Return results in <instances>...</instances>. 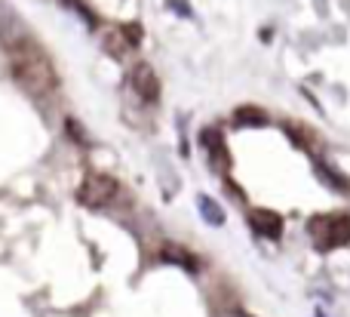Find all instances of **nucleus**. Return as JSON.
Returning <instances> with one entry per match:
<instances>
[{
	"label": "nucleus",
	"mask_w": 350,
	"mask_h": 317,
	"mask_svg": "<svg viewBox=\"0 0 350 317\" xmlns=\"http://www.w3.org/2000/svg\"><path fill=\"white\" fill-rule=\"evenodd\" d=\"M234 123L237 127H265L267 114L261 108H255V105H240V108L234 111Z\"/></svg>",
	"instance_id": "nucleus-7"
},
{
	"label": "nucleus",
	"mask_w": 350,
	"mask_h": 317,
	"mask_svg": "<svg viewBox=\"0 0 350 317\" xmlns=\"http://www.w3.org/2000/svg\"><path fill=\"white\" fill-rule=\"evenodd\" d=\"M12 55V77L18 80L25 92H31L34 99H49L59 90V74H55L49 55L40 49V43L34 37H22L18 43L10 47Z\"/></svg>",
	"instance_id": "nucleus-1"
},
{
	"label": "nucleus",
	"mask_w": 350,
	"mask_h": 317,
	"mask_svg": "<svg viewBox=\"0 0 350 317\" xmlns=\"http://www.w3.org/2000/svg\"><path fill=\"white\" fill-rule=\"evenodd\" d=\"M197 207H200V213H203V219L209 222V225H224V210L218 207L212 197L200 194V197H197Z\"/></svg>",
	"instance_id": "nucleus-8"
},
{
	"label": "nucleus",
	"mask_w": 350,
	"mask_h": 317,
	"mask_svg": "<svg viewBox=\"0 0 350 317\" xmlns=\"http://www.w3.org/2000/svg\"><path fill=\"white\" fill-rule=\"evenodd\" d=\"M249 222H252V228L261 234V238L277 240L280 234H283V219H280L273 210H255V213L249 216Z\"/></svg>",
	"instance_id": "nucleus-5"
},
{
	"label": "nucleus",
	"mask_w": 350,
	"mask_h": 317,
	"mask_svg": "<svg viewBox=\"0 0 350 317\" xmlns=\"http://www.w3.org/2000/svg\"><path fill=\"white\" fill-rule=\"evenodd\" d=\"M310 234L320 240V246H345L350 240V216L329 213L310 222Z\"/></svg>",
	"instance_id": "nucleus-3"
},
{
	"label": "nucleus",
	"mask_w": 350,
	"mask_h": 317,
	"mask_svg": "<svg viewBox=\"0 0 350 317\" xmlns=\"http://www.w3.org/2000/svg\"><path fill=\"white\" fill-rule=\"evenodd\" d=\"M117 191H120V185H117L114 176H105V173H90V176L80 182V188H77V201L83 203V207L102 210V207H108V203L114 201Z\"/></svg>",
	"instance_id": "nucleus-2"
},
{
	"label": "nucleus",
	"mask_w": 350,
	"mask_h": 317,
	"mask_svg": "<svg viewBox=\"0 0 350 317\" xmlns=\"http://www.w3.org/2000/svg\"><path fill=\"white\" fill-rule=\"evenodd\" d=\"M65 127H68V136H74V139H77L80 145H86V133L80 129V123H77V121H68Z\"/></svg>",
	"instance_id": "nucleus-10"
},
{
	"label": "nucleus",
	"mask_w": 350,
	"mask_h": 317,
	"mask_svg": "<svg viewBox=\"0 0 350 317\" xmlns=\"http://www.w3.org/2000/svg\"><path fill=\"white\" fill-rule=\"evenodd\" d=\"M166 259H172V262H185V268L197 271V259H193L191 253L178 250V246H166Z\"/></svg>",
	"instance_id": "nucleus-9"
},
{
	"label": "nucleus",
	"mask_w": 350,
	"mask_h": 317,
	"mask_svg": "<svg viewBox=\"0 0 350 317\" xmlns=\"http://www.w3.org/2000/svg\"><path fill=\"white\" fill-rule=\"evenodd\" d=\"M203 148H206V151H209L212 164H218V166H224V164H228V151H224V139H221V133H218V129H206V133H203Z\"/></svg>",
	"instance_id": "nucleus-6"
},
{
	"label": "nucleus",
	"mask_w": 350,
	"mask_h": 317,
	"mask_svg": "<svg viewBox=\"0 0 350 317\" xmlns=\"http://www.w3.org/2000/svg\"><path fill=\"white\" fill-rule=\"evenodd\" d=\"M129 86H133V92L145 105L160 102V77H157V71H154L148 62L133 65V71H129Z\"/></svg>",
	"instance_id": "nucleus-4"
}]
</instances>
